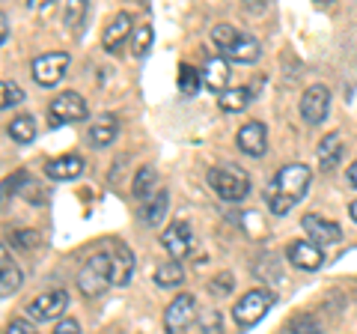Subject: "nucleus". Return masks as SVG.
I'll return each instance as SVG.
<instances>
[{
	"label": "nucleus",
	"instance_id": "obj_16",
	"mask_svg": "<svg viewBox=\"0 0 357 334\" xmlns=\"http://www.w3.org/2000/svg\"><path fill=\"white\" fill-rule=\"evenodd\" d=\"M199 78H203V87L211 93H227L229 90V60L227 57H208L206 66L199 69Z\"/></svg>",
	"mask_w": 357,
	"mask_h": 334
},
{
	"label": "nucleus",
	"instance_id": "obj_5",
	"mask_svg": "<svg viewBox=\"0 0 357 334\" xmlns=\"http://www.w3.org/2000/svg\"><path fill=\"white\" fill-rule=\"evenodd\" d=\"M274 305V293L271 289H250V293H244L236 307H232V317H236V326L238 328H250L256 326L268 310Z\"/></svg>",
	"mask_w": 357,
	"mask_h": 334
},
{
	"label": "nucleus",
	"instance_id": "obj_10",
	"mask_svg": "<svg viewBox=\"0 0 357 334\" xmlns=\"http://www.w3.org/2000/svg\"><path fill=\"white\" fill-rule=\"evenodd\" d=\"M331 110V90L325 84H310L304 96H301V117L310 126H319V122H325Z\"/></svg>",
	"mask_w": 357,
	"mask_h": 334
},
{
	"label": "nucleus",
	"instance_id": "obj_21",
	"mask_svg": "<svg viewBox=\"0 0 357 334\" xmlns=\"http://www.w3.org/2000/svg\"><path fill=\"white\" fill-rule=\"evenodd\" d=\"M116 131H119V122L116 117H98L96 122H89V143L93 147H110L116 140Z\"/></svg>",
	"mask_w": 357,
	"mask_h": 334
},
{
	"label": "nucleus",
	"instance_id": "obj_2",
	"mask_svg": "<svg viewBox=\"0 0 357 334\" xmlns=\"http://www.w3.org/2000/svg\"><path fill=\"white\" fill-rule=\"evenodd\" d=\"M116 284V266L110 251H96L89 254L86 263L81 266L77 272V289L86 296V298H98L107 293V286Z\"/></svg>",
	"mask_w": 357,
	"mask_h": 334
},
{
	"label": "nucleus",
	"instance_id": "obj_9",
	"mask_svg": "<svg viewBox=\"0 0 357 334\" xmlns=\"http://www.w3.org/2000/svg\"><path fill=\"white\" fill-rule=\"evenodd\" d=\"M66 307H69V296H66V289H48V293L36 296L27 305V314H30V319H36V322H51V319H60L66 314Z\"/></svg>",
	"mask_w": 357,
	"mask_h": 334
},
{
	"label": "nucleus",
	"instance_id": "obj_27",
	"mask_svg": "<svg viewBox=\"0 0 357 334\" xmlns=\"http://www.w3.org/2000/svg\"><path fill=\"white\" fill-rule=\"evenodd\" d=\"M152 42H155V30H152L149 24L134 27V36H131V51H134V57H146V54L152 51Z\"/></svg>",
	"mask_w": 357,
	"mask_h": 334
},
{
	"label": "nucleus",
	"instance_id": "obj_33",
	"mask_svg": "<svg viewBox=\"0 0 357 334\" xmlns=\"http://www.w3.org/2000/svg\"><path fill=\"white\" fill-rule=\"evenodd\" d=\"M6 334H39V331L33 328L27 319H13V322L6 326Z\"/></svg>",
	"mask_w": 357,
	"mask_h": 334
},
{
	"label": "nucleus",
	"instance_id": "obj_6",
	"mask_svg": "<svg viewBox=\"0 0 357 334\" xmlns=\"http://www.w3.org/2000/svg\"><path fill=\"white\" fill-rule=\"evenodd\" d=\"M33 81L42 84V87H54L60 84V78H66V69H69V54L66 51H48V54H39L33 60Z\"/></svg>",
	"mask_w": 357,
	"mask_h": 334
},
{
	"label": "nucleus",
	"instance_id": "obj_15",
	"mask_svg": "<svg viewBox=\"0 0 357 334\" xmlns=\"http://www.w3.org/2000/svg\"><path fill=\"white\" fill-rule=\"evenodd\" d=\"M84 167L86 164H84L81 155L69 152V155H60V159H51L45 164V173H48V180H54V182H72L84 173Z\"/></svg>",
	"mask_w": 357,
	"mask_h": 334
},
{
	"label": "nucleus",
	"instance_id": "obj_34",
	"mask_svg": "<svg viewBox=\"0 0 357 334\" xmlns=\"http://www.w3.org/2000/svg\"><path fill=\"white\" fill-rule=\"evenodd\" d=\"M54 334H81V326H77V319H60Z\"/></svg>",
	"mask_w": 357,
	"mask_h": 334
},
{
	"label": "nucleus",
	"instance_id": "obj_28",
	"mask_svg": "<svg viewBox=\"0 0 357 334\" xmlns=\"http://www.w3.org/2000/svg\"><path fill=\"white\" fill-rule=\"evenodd\" d=\"M199 84H203V78H199V72L194 69L191 63L178 66V93H182V96H194L199 90Z\"/></svg>",
	"mask_w": 357,
	"mask_h": 334
},
{
	"label": "nucleus",
	"instance_id": "obj_22",
	"mask_svg": "<svg viewBox=\"0 0 357 334\" xmlns=\"http://www.w3.org/2000/svg\"><path fill=\"white\" fill-rule=\"evenodd\" d=\"M185 281V269H182V263L178 260H167L161 263L158 269H155V284H158L161 289H173Z\"/></svg>",
	"mask_w": 357,
	"mask_h": 334
},
{
	"label": "nucleus",
	"instance_id": "obj_31",
	"mask_svg": "<svg viewBox=\"0 0 357 334\" xmlns=\"http://www.w3.org/2000/svg\"><path fill=\"white\" fill-rule=\"evenodd\" d=\"M292 331L295 334H321V326L312 314H301L298 319H292Z\"/></svg>",
	"mask_w": 357,
	"mask_h": 334
},
{
	"label": "nucleus",
	"instance_id": "obj_11",
	"mask_svg": "<svg viewBox=\"0 0 357 334\" xmlns=\"http://www.w3.org/2000/svg\"><path fill=\"white\" fill-rule=\"evenodd\" d=\"M161 248L170 254L173 260L182 263L188 254L194 251V230H191V224H188V221H173V224L161 233Z\"/></svg>",
	"mask_w": 357,
	"mask_h": 334
},
{
	"label": "nucleus",
	"instance_id": "obj_20",
	"mask_svg": "<svg viewBox=\"0 0 357 334\" xmlns=\"http://www.w3.org/2000/svg\"><path fill=\"white\" fill-rule=\"evenodd\" d=\"M340 159H342V135L340 131H331L319 143V167L321 170H333L340 164Z\"/></svg>",
	"mask_w": 357,
	"mask_h": 334
},
{
	"label": "nucleus",
	"instance_id": "obj_1",
	"mask_svg": "<svg viewBox=\"0 0 357 334\" xmlns=\"http://www.w3.org/2000/svg\"><path fill=\"white\" fill-rule=\"evenodd\" d=\"M310 188V167L304 164H286L277 170V176L271 182H268V191H265V203L268 209L280 218L286 212H292V209L304 200Z\"/></svg>",
	"mask_w": 357,
	"mask_h": 334
},
{
	"label": "nucleus",
	"instance_id": "obj_14",
	"mask_svg": "<svg viewBox=\"0 0 357 334\" xmlns=\"http://www.w3.org/2000/svg\"><path fill=\"white\" fill-rule=\"evenodd\" d=\"M301 227H304V233L310 236V242H321V245H337L342 239V227L333 224V221L321 218L316 212H307L304 218H301Z\"/></svg>",
	"mask_w": 357,
	"mask_h": 334
},
{
	"label": "nucleus",
	"instance_id": "obj_30",
	"mask_svg": "<svg viewBox=\"0 0 357 334\" xmlns=\"http://www.w3.org/2000/svg\"><path fill=\"white\" fill-rule=\"evenodd\" d=\"M199 331L203 334H223V317L218 310H208V314L199 317Z\"/></svg>",
	"mask_w": 357,
	"mask_h": 334
},
{
	"label": "nucleus",
	"instance_id": "obj_29",
	"mask_svg": "<svg viewBox=\"0 0 357 334\" xmlns=\"http://www.w3.org/2000/svg\"><path fill=\"white\" fill-rule=\"evenodd\" d=\"M0 93H3V102H0L3 108H13V105L24 102V90H21L15 81H3V84H0Z\"/></svg>",
	"mask_w": 357,
	"mask_h": 334
},
{
	"label": "nucleus",
	"instance_id": "obj_23",
	"mask_svg": "<svg viewBox=\"0 0 357 334\" xmlns=\"http://www.w3.org/2000/svg\"><path fill=\"white\" fill-rule=\"evenodd\" d=\"M250 87H229L227 93H220V110H227V114H238L250 105Z\"/></svg>",
	"mask_w": 357,
	"mask_h": 334
},
{
	"label": "nucleus",
	"instance_id": "obj_36",
	"mask_svg": "<svg viewBox=\"0 0 357 334\" xmlns=\"http://www.w3.org/2000/svg\"><path fill=\"white\" fill-rule=\"evenodd\" d=\"M345 176H349V182L357 188V161H351V167H349V170H345Z\"/></svg>",
	"mask_w": 357,
	"mask_h": 334
},
{
	"label": "nucleus",
	"instance_id": "obj_25",
	"mask_svg": "<svg viewBox=\"0 0 357 334\" xmlns=\"http://www.w3.org/2000/svg\"><path fill=\"white\" fill-rule=\"evenodd\" d=\"M9 138H13L15 143H33L36 140V119L21 114L15 117L13 122H9Z\"/></svg>",
	"mask_w": 357,
	"mask_h": 334
},
{
	"label": "nucleus",
	"instance_id": "obj_7",
	"mask_svg": "<svg viewBox=\"0 0 357 334\" xmlns=\"http://www.w3.org/2000/svg\"><path fill=\"white\" fill-rule=\"evenodd\" d=\"M197 319V298L191 293H178L164 310V328L167 334H182Z\"/></svg>",
	"mask_w": 357,
	"mask_h": 334
},
{
	"label": "nucleus",
	"instance_id": "obj_32",
	"mask_svg": "<svg viewBox=\"0 0 357 334\" xmlns=\"http://www.w3.org/2000/svg\"><path fill=\"white\" fill-rule=\"evenodd\" d=\"M13 245H18V248H24V251H30V248H36V245H39V236H36V233H24V230H21V233H15V236H13Z\"/></svg>",
	"mask_w": 357,
	"mask_h": 334
},
{
	"label": "nucleus",
	"instance_id": "obj_17",
	"mask_svg": "<svg viewBox=\"0 0 357 334\" xmlns=\"http://www.w3.org/2000/svg\"><path fill=\"white\" fill-rule=\"evenodd\" d=\"M107 248H110V257H114V266H116V286H126L134 275V254L128 251V245L119 239H110Z\"/></svg>",
	"mask_w": 357,
	"mask_h": 334
},
{
	"label": "nucleus",
	"instance_id": "obj_13",
	"mask_svg": "<svg viewBox=\"0 0 357 334\" xmlns=\"http://www.w3.org/2000/svg\"><path fill=\"white\" fill-rule=\"evenodd\" d=\"M286 257L292 266H298V269L304 272H316L325 266V248L316 242H289L286 248Z\"/></svg>",
	"mask_w": 357,
	"mask_h": 334
},
{
	"label": "nucleus",
	"instance_id": "obj_37",
	"mask_svg": "<svg viewBox=\"0 0 357 334\" xmlns=\"http://www.w3.org/2000/svg\"><path fill=\"white\" fill-rule=\"evenodd\" d=\"M349 215H351V221H354V224H357V200H354V203L349 206Z\"/></svg>",
	"mask_w": 357,
	"mask_h": 334
},
{
	"label": "nucleus",
	"instance_id": "obj_12",
	"mask_svg": "<svg viewBox=\"0 0 357 334\" xmlns=\"http://www.w3.org/2000/svg\"><path fill=\"white\" fill-rule=\"evenodd\" d=\"M236 143H238V150L244 155H250V159H259V155H265V150H268V129H265V122H259V119L244 122V126L238 129V135H236Z\"/></svg>",
	"mask_w": 357,
	"mask_h": 334
},
{
	"label": "nucleus",
	"instance_id": "obj_26",
	"mask_svg": "<svg viewBox=\"0 0 357 334\" xmlns=\"http://www.w3.org/2000/svg\"><path fill=\"white\" fill-rule=\"evenodd\" d=\"M131 194L137 200H146L155 194V170L152 167H140L137 170V176H134V182H131Z\"/></svg>",
	"mask_w": 357,
	"mask_h": 334
},
{
	"label": "nucleus",
	"instance_id": "obj_35",
	"mask_svg": "<svg viewBox=\"0 0 357 334\" xmlns=\"http://www.w3.org/2000/svg\"><path fill=\"white\" fill-rule=\"evenodd\" d=\"M0 24H3V30H0V42H6L9 39V15L6 13L0 15Z\"/></svg>",
	"mask_w": 357,
	"mask_h": 334
},
{
	"label": "nucleus",
	"instance_id": "obj_19",
	"mask_svg": "<svg viewBox=\"0 0 357 334\" xmlns=\"http://www.w3.org/2000/svg\"><path fill=\"white\" fill-rule=\"evenodd\" d=\"M167 206H170V194H167V191H155L149 200H143V206H140L143 224H146V227H158L164 221V215H167Z\"/></svg>",
	"mask_w": 357,
	"mask_h": 334
},
{
	"label": "nucleus",
	"instance_id": "obj_3",
	"mask_svg": "<svg viewBox=\"0 0 357 334\" xmlns=\"http://www.w3.org/2000/svg\"><path fill=\"white\" fill-rule=\"evenodd\" d=\"M211 39H215V45L223 51L220 57H227L229 63L248 66V63L259 60V54H262L259 39L248 36V33H241L238 27H232V24H215L211 27Z\"/></svg>",
	"mask_w": 357,
	"mask_h": 334
},
{
	"label": "nucleus",
	"instance_id": "obj_18",
	"mask_svg": "<svg viewBox=\"0 0 357 334\" xmlns=\"http://www.w3.org/2000/svg\"><path fill=\"white\" fill-rule=\"evenodd\" d=\"M128 36H134V24H131V15L128 13H116V18L107 24V30H105V48L107 51H119L122 48V42H126Z\"/></svg>",
	"mask_w": 357,
	"mask_h": 334
},
{
	"label": "nucleus",
	"instance_id": "obj_4",
	"mask_svg": "<svg viewBox=\"0 0 357 334\" xmlns=\"http://www.w3.org/2000/svg\"><path fill=\"white\" fill-rule=\"evenodd\" d=\"M208 185L215 188V194L227 203H238L250 194V176L241 170L238 164H223L208 170Z\"/></svg>",
	"mask_w": 357,
	"mask_h": 334
},
{
	"label": "nucleus",
	"instance_id": "obj_24",
	"mask_svg": "<svg viewBox=\"0 0 357 334\" xmlns=\"http://www.w3.org/2000/svg\"><path fill=\"white\" fill-rule=\"evenodd\" d=\"M18 286H21V269L9 260V254L3 251V260H0V293L13 296Z\"/></svg>",
	"mask_w": 357,
	"mask_h": 334
},
{
	"label": "nucleus",
	"instance_id": "obj_8",
	"mask_svg": "<svg viewBox=\"0 0 357 334\" xmlns=\"http://www.w3.org/2000/svg\"><path fill=\"white\" fill-rule=\"evenodd\" d=\"M48 114H51V122L54 126H69V122H81L89 117V108L84 102V96L77 93H60L54 102L48 105Z\"/></svg>",
	"mask_w": 357,
	"mask_h": 334
}]
</instances>
